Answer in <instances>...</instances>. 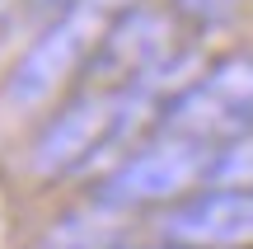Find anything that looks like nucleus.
Wrapping results in <instances>:
<instances>
[{
  "label": "nucleus",
  "instance_id": "obj_10",
  "mask_svg": "<svg viewBox=\"0 0 253 249\" xmlns=\"http://www.w3.org/2000/svg\"><path fill=\"white\" fill-rule=\"evenodd\" d=\"M126 249V245H122ZM136 249H173V245H136Z\"/></svg>",
  "mask_w": 253,
  "mask_h": 249
},
{
  "label": "nucleus",
  "instance_id": "obj_7",
  "mask_svg": "<svg viewBox=\"0 0 253 249\" xmlns=\"http://www.w3.org/2000/svg\"><path fill=\"white\" fill-rule=\"evenodd\" d=\"M202 188H235V193H253V132H249V137H235V141L211 146Z\"/></svg>",
  "mask_w": 253,
  "mask_h": 249
},
{
  "label": "nucleus",
  "instance_id": "obj_9",
  "mask_svg": "<svg viewBox=\"0 0 253 249\" xmlns=\"http://www.w3.org/2000/svg\"><path fill=\"white\" fill-rule=\"evenodd\" d=\"M28 5H38V9H71L75 0H28Z\"/></svg>",
  "mask_w": 253,
  "mask_h": 249
},
{
  "label": "nucleus",
  "instance_id": "obj_3",
  "mask_svg": "<svg viewBox=\"0 0 253 249\" xmlns=\"http://www.w3.org/2000/svg\"><path fill=\"white\" fill-rule=\"evenodd\" d=\"M103 24H108V9L94 5V0H75L71 9H61V14L24 47V56L14 61V71L5 75L0 108H9V113L42 108V103L89 61Z\"/></svg>",
  "mask_w": 253,
  "mask_h": 249
},
{
  "label": "nucleus",
  "instance_id": "obj_4",
  "mask_svg": "<svg viewBox=\"0 0 253 249\" xmlns=\"http://www.w3.org/2000/svg\"><path fill=\"white\" fill-rule=\"evenodd\" d=\"M178 61V43H173V19L150 5H126L103 24L99 43H94L84 75V90H145L150 94L155 75H164Z\"/></svg>",
  "mask_w": 253,
  "mask_h": 249
},
{
  "label": "nucleus",
  "instance_id": "obj_2",
  "mask_svg": "<svg viewBox=\"0 0 253 249\" xmlns=\"http://www.w3.org/2000/svg\"><path fill=\"white\" fill-rule=\"evenodd\" d=\"M160 137H183L202 146H220L253 132V52L220 56L202 80L183 85L155 113Z\"/></svg>",
  "mask_w": 253,
  "mask_h": 249
},
{
  "label": "nucleus",
  "instance_id": "obj_5",
  "mask_svg": "<svg viewBox=\"0 0 253 249\" xmlns=\"http://www.w3.org/2000/svg\"><path fill=\"white\" fill-rule=\"evenodd\" d=\"M211 146L183 137H160L150 146L131 150L108 169L94 188V202L103 212H136V207H169L178 198L197 193L207 174Z\"/></svg>",
  "mask_w": 253,
  "mask_h": 249
},
{
  "label": "nucleus",
  "instance_id": "obj_1",
  "mask_svg": "<svg viewBox=\"0 0 253 249\" xmlns=\"http://www.w3.org/2000/svg\"><path fill=\"white\" fill-rule=\"evenodd\" d=\"M145 108H150V94L145 90H80L71 103H61V108L42 122V132L33 137L28 169H33L38 179L80 174L103 150L122 146L126 132L136 127V118H141Z\"/></svg>",
  "mask_w": 253,
  "mask_h": 249
},
{
  "label": "nucleus",
  "instance_id": "obj_6",
  "mask_svg": "<svg viewBox=\"0 0 253 249\" xmlns=\"http://www.w3.org/2000/svg\"><path fill=\"white\" fill-rule=\"evenodd\" d=\"M160 245L173 249H253V193L197 188L160 212Z\"/></svg>",
  "mask_w": 253,
  "mask_h": 249
},
{
  "label": "nucleus",
  "instance_id": "obj_8",
  "mask_svg": "<svg viewBox=\"0 0 253 249\" xmlns=\"http://www.w3.org/2000/svg\"><path fill=\"white\" fill-rule=\"evenodd\" d=\"M239 5H244V0H169V9L183 19V24H192V28L230 24V19L239 14Z\"/></svg>",
  "mask_w": 253,
  "mask_h": 249
}]
</instances>
